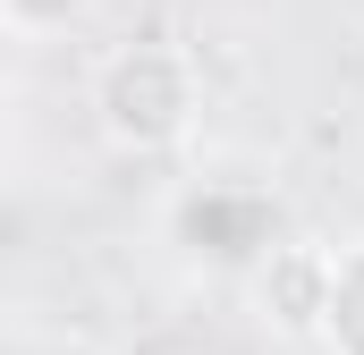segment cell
Returning a JSON list of instances; mask_svg holds the SVG:
<instances>
[{
	"label": "cell",
	"mask_w": 364,
	"mask_h": 355,
	"mask_svg": "<svg viewBox=\"0 0 364 355\" xmlns=\"http://www.w3.org/2000/svg\"><path fill=\"white\" fill-rule=\"evenodd\" d=\"M203 110V77H195V51L170 34H144V43H119L93 77V119L119 153H170L186 144Z\"/></svg>",
	"instance_id": "cell-1"
},
{
	"label": "cell",
	"mask_w": 364,
	"mask_h": 355,
	"mask_svg": "<svg viewBox=\"0 0 364 355\" xmlns=\"http://www.w3.org/2000/svg\"><path fill=\"white\" fill-rule=\"evenodd\" d=\"M272 229H279L272 195H255V186H203V195L178 203V237L195 254H220V263H263Z\"/></svg>",
	"instance_id": "cell-2"
},
{
	"label": "cell",
	"mask_w": 364,
	"mask_h": 355,
	"mask_svg": "<svg viewBox=\"0 0 364 355\" xmlns=\"http://www.w3.org/2000/svg\"><path fill=\"white\" fill-rule=\"evenodd\" d=\"M255 279H263V305H272L288 330H314V313H322V279H331V254H322V246H272V254L255 263Z\"/></svg>",
	"instance_id": "cell-3"
},
{
	"label": "cell",
	"mask_w": 364,
	"mask_h": 355,
	"mask_svg": "<svg viewBox=\"0 0 364 355\" xmlns=\"http://www.w3.org/2000/svg\"><path fill=\"white\" fill-rule=\"evenodd\" d=\"M314 339L331 355H364V237L331 254V279H322V313H314Z\"/></svg>",
	"instance_id": "cell-4"
},
{
	"label": "cell",
	"mask_w": 364,
	"mask_h": 355,
	"mask_svg": "<svg viewBox=\"0 0 364 355\" xmlns=\"http://www.w3.org/2000/svg\"><path fill=\"white\" fill-rule=\"evenodd\" d=\"M85 17H93V0H0V26L26 34V43H51V34H68Z\"/></svg>",
	"instance_id": "cell-5"
}]
</instances>
